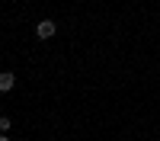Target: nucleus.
<instances>
[{"mask_svg": "<svg viewBox=\"0 0 160 141\" xmlns=\"http://www.w3.org/2000/svg\"><path fill=\"white\" fill-rule=\"evenodd\" d=\"M58 32V26H55V19H42V23H35V35L42 38V42H48L51 35Z\"/></svg>", "mask_w": 160, "mask_h": 141, "instance_id": "nucleus-1", "label": "nucleus"}, {"mask_svg": "<svg viewBox=\"0 0 160 141\" xmlns=\"http://www.w3.org/2000/svg\"><path fill=\"white\" fill-rule=\"evenodd\" d=\"M13 87H16V74H13V71H3V74H0V93H10Z\"/></svg>", "mask_w": 160, "mask_h": 141, "instance_id": "nucleus-2", "label": "nucleus"}, {"mask_svg": "<svg viewBox=\"0 0 160 141\" xmlns=\"http://www.w3.org/2000/svg\"><path fill=\"white\" fill-rule=\"evenodd\" d=\"M10 125H13V122L7 119V115H0V135H7V132H10Z\"/></svg>", "mask_w": 160, "mask_h": 141, "instance_id": "nucleus-3", "label": "nucleus"}, {"mask_svg": "<svg viewBox=\"0 0 160 141\" xmlns=\"http://www.w3.org/2000/svg\"><path fill=\"white\" fill-rule=\"evenodd\" d=\"M0 141H10V138H7V135H0Z\"/></svg>", "mask_w": 160, "mask_h": 141, "instance_id": "nucleus-4", "label": "nucleus"}]
</instances>
